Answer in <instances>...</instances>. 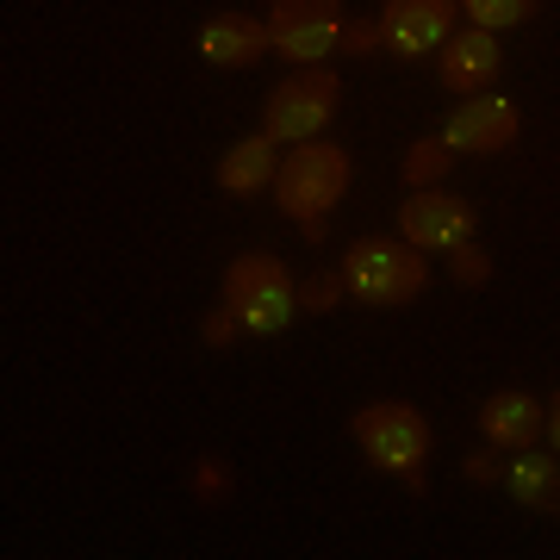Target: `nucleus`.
Returning a JSON list of instances; mask_svg holds the SVG:
<instances>
[{"mask_svg":"<svg viewBox=\"0 0 560 560\" xmlns=\"http://www.w3.org/2000/svg\"><path fill=\"white\" fill-rule=\"evenodd\" d=\"M548 442L560 448V393H555V405H548Z\"/></svg>","mask_w":560,"mask_h":560,"instance_id":"23","label":"nucleus"},{"mask_svg":"<svg viewBox=\"0 0 560 560\" xmlns=\"http://www.w3.org/2000/svg\"><path fill=\"white\" fill-rule=\"evenodd\" d=\"M474 200H460L448 187H418V194H405L399 200V237H411L418 249H460V243H474Z\"/></svg>","mask_w":560,"mask_h":560,"instance_id":"8","label":"nucleus"},{"mask_svg":"<svg viewBox=\"0 0 560 560\" xmlns=\"http://www.w3.org/2000/svg\"><path fill=\"white\" fill-rule=\"evenodd\" d=\"M499 486H504V499H517L523 511L560 517V455H548V448H511Z\"/></svg>","mask_w":560,"mask_h":560,"instance_id":"12","label":"nucleus"},{"mask_svg":"<svg viewBox=\"0 0 560 560\" xmlns=\"http://www.w3.org/2000/svg\"><path fill=\"white\" fill-rule=\"evenodd\" d=\"M448 162H455V150H448L442 138H418L411 150H405V162H399L405 194H418V187H442V175H448Z\"/></svg>","mask_w":560,"mask_h":560,"instance_id":"15","label":"nucleus"},{"mask_svg":"<svg viewBox=\"0 0 560 560\" xmlns=\"http://www.w3.org/2000/svg\"><path fill=\"white\" fill-rule=\"evenodd\" d=\"M337 101H342V75L330 62H300L287 81H275V94L261 101V131L275 143H312L324 138V125L337 119Z\"/></svg>","mask_w":560,"mask_h":560,"instance_id":"5","label":"nucleus"},{"mask_svg":"<svg viewBox=\"0 0 560 560\" xmlns=\"http://www.w3.org/2000/svg\"><path fill=\"white\" fill-rule=\"evenodd\" d=\"M460 25V0H386L381 7V32L393 57H436L448 32Z\"/></svg>","mask_w":560,"mask_h":560,"instance_id":"9","label":"nucleus"},{"mask_svg":"<svg viewBox=\"0 0 560 560\" xmlns=\"http://www.w3.org/2000/svg\"><path fill=\"white\" fill-rule=\"evenodd\" d=\"M342 0H275L268 7V38L287 62H324L342 38Z\"/></svg>","mask_w":560,"mask_h":560,"instance_id":"7","label":"nucleus"},{"mask_svg":"<svg viewBox=\"0 0 560 560\" xmlns=\"http://www.w3.org/2000/svg\"><path fill=\"white\" fill-rule=\"evenodd\" d=\"M243 337V324H237V312H231V305H212V312H206V318H200V342H206V349H231V342H237Z\"/></svg>","mask_w":560,"mask_h":560,"instance_id":"20","label":"nucleus"},{"mask_svg":"<svg viewBox=\"0 0 560 560\" xmlns=\"http://www.w3.org/2000/svg\"><path fill=\"white\" fill-rule=\"evenodd\" d=\"M187 480H194V499H200V504H224L231 492H237V474H231V460H224V455H200Z\"/></svg>","mask_w":560,"mask_h":560,"instance_id":"17","label":"nucleus"},{"mask_svg":"<svg viewBox=\"0 0 560 560\" xmlns=\"http://www.w3.org/2000/svg\"><path fill=\"white\" fill-rule=\"evenodd\" d=\"M268 50H275V38H268V20H256V13H212L200 25V57L212 69H256Z\"/></svg>","mask_w":560,"mask_h":560,"instance_id":"11","label":"nucleus"},{"mask_svg":"<svg viewBox=\"0 0 560 560\" xmlns=\"http://www.w3.org/2000/svg\"><path fill=\"white\" fill-rule=\"evenodd\" d=\"M381 44H386L381 20H349V25H342V38H337V50H342V57H374Z\"/></svg>","mask_w":560,"mask_h":560,"instance_id":"21","label":"nucleus"},{"mask_svg":"<svg viewBox=\"0 0 560 560\" xmlns=\"http://www.w3.org/2000/svg\"><path fill=\"white\" fill-rule=\"evenodd\" d=\"M219 300L237 312L243 337H275V330H287V324L300 318V280H293V268L280 256L249 249V256H237L224 268Z\"/></svg>","mask_w":560,"mask_h":560,"instance_id":"3","label":"nucleus"},{"mask_svg":"<svg viewBox=\"0 0 560 560\" xmlns=\"http://www.w3.org/2000/svg\"><path fill=\"white\" fill-rule=\"evenodd\" d=\"M541 0H460V20L480 25V32H511V25L536 20Z\"/></svg>","mask_w":560,"mask_h":560,"instance_id":"16","label":"nucleus"},{"mask_svg":"<svg viewBox=\"0 0 560 560\" xmlns=\"http://www.w3.org/2000/svg\"><path fill=\"white\" fill-rule=\"evenodd\" d=\"M349 436H355V448L381 474H393V480H405L411 492H423V467H430V418H423L418 405L405 399H374L361 405L355 418H349Z\"/></svg>","mask_w":560,"mask_h":560,"instance_id":"4","label":"nucleus"},{"mask_svg":"<svg viewBox=\"0 0 560 560\" xmlns=\"http://www.w3.org/2000/svg\"><path fill=\"white\" fill-rule=\"evenodd\" d=\"M349 180H355V162H349V150H342V143H330V138L293 143V150L280 156L275 206L305 231V243H324V231H330V212L342 206Z\"/></svg>","mask_w":560,"mask_h":560,"instance_id":"1","label":"nucleus"},{"mask_svg":"<svg viewBox=\"0 0 560 560\" xmlns=\"http://www.w3.org/2000/svg\"><path fill=\"white\" fill-rule=\"evenodd\" d=\"M448 275H455V287H492V256L480 243H460V249H448Z\"/></svg>","mask_w":560,"mask_h":560,"instance_id":"19","label":"nucleus"},{"mask_svg":"<svg viewBox=\"0 0 560 560\" xmlns=\"http://www.w3.org/2000/svg\"><path fill=\"white\" fill-rule=\"evenodd\" d=\"M280 143L268 131L256 138H237L231 150L219 156V187L224 194H237V200H256V194H275V175H280Z\"/></svg>","mask_w":560,"mask_h":560,"instance_id":"14","label":"nucleus"},{"mask_svg":"<svg viewBox=\"0 0 560 560\" xmlns=\"http://www.w3.org/2000/svg\"><path fill=\"white\" fill-rule=\"evenodd\" d=\"M342 300H349V280H342V268H324V275H312L300 287V312H312V318L337 312Z\"/></svg>","mask_w":560,"mask_h":560,"instance_id":"18","label":"nucleus"},{"mask_svg":"<svg viewBox=\"0 0 560 560\" xmlns=\"http://www.w3.org/2000/svg\"><path fill=\"white\" fill-rule=\"evenodd\" d=\"M480 436L492 442V448H536L541 436H548V411H541V399H529V393H517V386H504V393H492V399L480 405Z\"/></svg>","mask_w":560,"mask_h":560,"instance_id":"13","label":"nucleus"},{"mask_svg":"<svg viewBox=\"0 0 560 560\" xmlns=\"http://www.w3.org/2000/svg\"><path fill=\"white\" fill-rule=\"evenodd\" d=\"M455 156H504L511 143L523 138V106L511 94H467V101L448 113V125L436 131Z\"/></svg>","mask_w":560,"mask_h":560,"instance_id":"6","label":"nucleus"},{"mask_svg":"<svg viewBox=\"0 0 560 560\" xmlns=\"http://www.w3.org/2000/svg\"><path fill=\"white\" fill-rule=\"evenodd\" d=\"M342 280H349V300L361 305H411L430 287V249H418L411 237H355L342 249Z\"/></svg>","mask_w":560,"mask_h":560,"instance_id":"2","label":"nucleus"},{"mask_svg":"<svg viewBox=\"0 0 560 560\" xmlns=\"http://www.w3.org/2000/svg\"><path fill=\"white\" fill-rule=\"evenodd\" d=\"M460 474H467L474 486H499V474H504V448H492V442H486L480 455H467V467H460Z\"/></svg>","mask_w":560,"mask_h":560,"instance_id":"22","label":"nucleus"},{"mask_svg":"<svg viewBox=\"0 0 560 560\" xmlns=\"http://www.w3.org/2000/svg\"><path fill=\"white\" fill-rule=\"evenodd\" d=\"M499 32H480V25H467V32H448V44L436 50V81L448 94H486L492 81H499Z\"/></svg>","mask_w":560,"mask_h":560,"instance_id":"10","label":"nucleus"}]
</instances>
